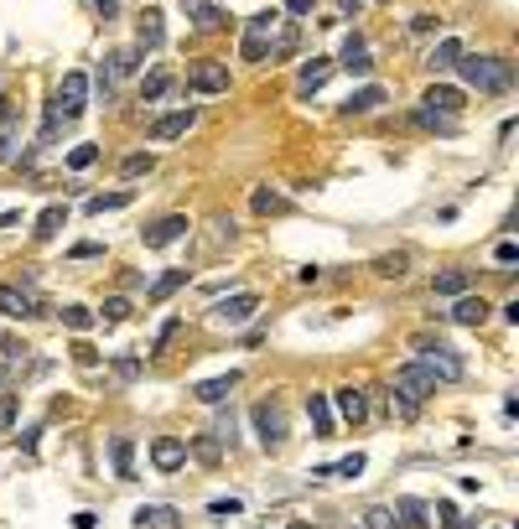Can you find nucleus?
Returning <instances> with one entry per match:
<instances>
[{"label":"nucleus","instance_id":"obj_15","mask_svg":"<svg viewBox=\"0 0 519 529\" xmlns=\"http://www.w3.org/2000/svg\"><path fill=\"white\" fill-rule=\"evenodd\" d=\"M21 150V114L0 99V161H11Z\"/></svg>","mask_w":519,"mask_h":529},{"label":"nucleus","instance_id":"obj_23","mask_svg":"<svg viewBox=\"0 0 519 529\" xmlns=\"http://www.w3.org/2000/svg\"><path fill=\"white\" fill-rule=\"evenodd\" d=\"M109 457H115V478H135V442L130 436H115Z\"/></svg>","mask_w":519,"mask_h":529},{"label":"nucleus","instance_id":"obj_42","mask_svg":"<svg viewBox=\"0 0 519 529\" xmlns=\"http://www.w3.org/2000/svg\"><path fill=\"white\" fill-rule=\"evenodd\" d=\"M130 312H135V306H130V296H109L99 312H94V317H104V322H125Z\"/></svg>","mask_w":519,"mask_h":529},{"label":"nucleus","instance_id":"obj_17","mask_svg":"<svg viewBox=\"0 0 519 529\" xmlns=\"http://www.w3.org/2000/svg\"><path fill=\"white\" fill-rule=\"evenodd\" d=\"M135 524L141 529H182V514L171 504H145L141 514H135Z\"/></svg>","mask_w":519,"mask_h":529},{"label":"nucleus","instance_id":"obj_12","mask_svg":"<svg viewBox=\"0 0 519 529\" xmlns=\"http://www.w3.org/2000/svg\"><path fill=\"white\" fill-rule=\"evenodd\" d=\"M447 317H452L457 327H483V322H488V301L473 296V291H462V296L447 306Z\"/></svg>","mask_w":519,"mask_h":529},{"label":"nucleus","instance_id":"obj_52","mask_svg":"<svg viewBox=\"0 0 519 529\" xmlns=\"http://www.w3.org/2000/svg\"><path fill=\"white\" fill-rule=\"evenodd\" d=\"M68 254H73V260H94V254H104V244H73Z\"/></svg>","mask_w":519,"mask_h":529},{"label":"nucleus","instance_id":"obj_53","mask_svg":"<svg viewBox=\"0 0 519 529\" xmlns=\"http://www.w3.org/2000/svg\"><path fill=\"white\" fill-rule=\"evenodd\" d=\"M286 11H291V16H301V11H311V0H291Z\"/></svg>","mask_w":519,"mask_h":529},{"label":"nucleus","instance_id":"obj_31","mask_svg":"<svg viewBox=\"0 0 519 529\" xmlns=\"http://www.w3.org/2000/svg\"><path fill=\"white\" fill-rule=\"evenodd\" d=\"M151 171H156V156H151V150H135V156H125L120 177L125 182H141V177H151Z\"/></svg>","mask_w":519,"mask_h":529},{"label":"nucleus","instance_id":"obj_55","mask_svg":"<svg viewBox=\"0 0 519 529\" xmlns=\"http://www.w3.org/2000/svg\"><path fill=\"white\" fill-rule=\"evenodd\" d=\"M291 529H317V524H301V519H296V524H291Z\"/></svg>","mask_w":519,"mask_h":529},{"label":"nucleus","instance_id":"obj_22","mask_svg":"<svg viewBox=\"0 0 519 529\" xmlns=\"http://www.w3.org/2000/svg\"><path fill=\"white\" fill-rule=\"evenodd\" d=\"M182 5H187V16H192L198 32H218V26H224V11H218V5H208V0H182Z\"/></svg>","mask_w":519,"mask_h":529},{"label":"nucleus","instance_id":"obj_43","mask_svg":"<svg viewBox=\"0 0 519 529\" xmlns=\"http://www.w3.org/2000/svg\"><path fill=\"white\" fill-rule=\"evenodd\" d=\"M187 457H203L208 467H218V457H224V451H218V436H203V442H192V446H187Z\"/></svg>","mask_w":519,"mask_h":529},{"label":"nucleus","instance_id":"obj_30","mask_svg":"<svg viewBox=\"0 0 519 529\" xmlns=\"http://www.w3.org/2000/svg\"><path fill=\"white\" fill-rule=\"evenodd\" d=\"M187 286V270H166V276H156V286H151V306H162L166 296H177Z\"/></svg>","mask_w":519,"mask_h":529},{"label":"nucleus","instance_id":"obj_14","mask_svg":"<svg viewBox=\"0 0 519 529\" xmlns=\"http://www.w3.org/2000/svg\"><path fill=\"white\" fill-rule=\"evenodd\" d=\"M162 37H166L162 11H156V5H145L141 16H135V42H141V52H151V47H162Z\"/></svg>","mask_w":519,"mask_h":529},{"label":"nucleus","instance_id":"obj_38","mask_svg":"<svg viewBox=\"0 0 519 529\" xmlns=\"http://www.w3.org/2000/svg\"><path fill=\"white\" fill-rule=\"evenodd\" d=\"M364 467H369V457H364V451H353V457H343L338 467H317V472H322V478H358Z\"/></svg>","mask_w":519,"mask_h":529},{"label":"nucleus","instance_id":"obj_29","mask_svg":"<svg viewBox=\"0 0 519 529\" xmlns=\"http://www.w3.org/2000/svg\"><path fill=\"white\" fill-rule=\"evenodd\" d=\"M343 68H348V73H358V78L369 73V52H364V37H358V32L343 42Z\"/></svg>","mask_w":519,"mask_h":529},{"label":"nucleus","instance_id":"obj_4","mask_svg":"<svg viewBox=\"0 0 519 529\" xmlns=\"http://www.w3.org/2000/svg\"><path fill=\"white\" fill-rule=\"evenodd\" d=\"M249 421H255V436H260L265 451H281V446H286V410L275 400H260L249 410Z\"/></svg>","mask_w":519,"mask_h":529},{"label":"nucleus","instance_id":"obj_9","mask_svg":"<svg viewBox=\"0 0 519 529\" xmlns=\"http://www.w3.org/2000/svg\"><path fill=\"white\" fill-rule=\"evenodd\" d=\"M332 405H338V415H343L353 431L369 421V400H364V389H358V384H338V389H332Z\"/></svg>","mask_w":519,"mask_h":529},{"label":"nucleus","instance_id":"obj_25","mask_svg":"<svg viewBox=\"0 0 519 529\" xmlns=\"http://www.w3.org/2000/svg\"><path fill=\"white\" fill-rule=\"evenodd\" d=\"M328 73H332L328 58H311V63L301 68V78H296V94H317V88L328 84Z\"/></svg>","mask_w":519,"mask_h":529},{"label":"nucleus","instance_id":"obj_37","mask_svg":"<svg viewBox=\"0 0 519 529\" xmlns=\"http://www.w3.org/2000/svg\"><path fill=\"white\" fill-rule=\"evenodd\" d=\"M364 529H405V524H400V514H394V508L374 504V508H364Z\"/></svg>","mask_w":519,"mask_h":529},{"label":"nucleus","instance_id":"obj_21","mask_svg":"<svg viewBox=\"0 0 519 529\" xmlns=\"http://www.w3.org/2000/svg\"><path fill=\"white\" fill-rule=\"evenodd\" d=\"M26 369V353H21L16 338H0V384H11Z\"/></svg>","mask_w":519,"mask_h":529},{"label":"nucleus","instance_id":"obj_54","mask_svg":"<svg viewBox=\"0 0 519 529\" xmlns=\"http://www.w3.org/2000/svg\"><path fill=\"white\" fill-rule=\"evenodd\" d=\"M99 11H104V16H115V0H99Z\"/></svg>","mask_w":519,"mask_h":529},{"label":"nucleus","instance_id":"obj_24","mask_svg":"<svg viewBox=\"0 0 519 529\" xmlns=\"http://www.w3.org/2000/svg\"><path fill=\"white\" fill-rule=\"evenodd\" d=\"M394 514H400V524H405V529H431V508L421 504V498H400Z\"/></svg>","mask_w":519,"mask_h":529},{"label":"nucleus","instance_id":"obj_51","mask_svg":"<svg viewBox=\"0 0 519 529\" xmlns=\"http://www.w3.org/2000/svg\"><path fill=\"white\" fill-rule=\"evenodd\" d=\"M73 359H79L83 369H94V363H99V353H94V348H88V342H79V348H73Z\"/></svg>","mask_w":519,"mask_h":529},{"label":"nucleus","instance_id":"obj_6","mask_svg":"<svg viewBox=\"0 0 519 529\" xmlns=\"http://www.w3.org/2000/svg\"><path fill=\"white\" fill-rule=\"evenodd\" d=\"M187 229H192V218H187V213H166V218H156V223H145L141 239H145V250H166V244L187 239Z\"/></svg>","mask_w":519,"mask_h":529},{"label":"nucleus","instance_id":"obj_40","mask_svg":"<svg viewBox=\"0 0 519 529\" xmlns=\"http://www.w3.org/2000/svg\"><path fill=\"white\" fill-rule=\"evenodd\" d=\"M62 223H68V208H58V203H52V208H47V213L37 218V239H52V233L62 229Z\"/></svg>","mask_w":519,"mask_h":529},{"label":"nucleus","instance_id":"obj_2","mask_svg":"<svg viewBox=\"0 0 519 529\" xmlns=\"http://www.w3.org/2000/svg\"><path fill=\"white\" fill-rule=\"evenodd\" d=\"M411 348H415V363L431 374L436 384H462V374H468V363L452 353V342H441V338H431V333H415L411 338Z\"/></svg>","mask_w":519,"mask_h":529},{"label":"nucleus","instance_id":"obj_27","mask_svg":"<svg viewBox=\"0 0 519 529\" xmlns=\"http://www.w3.org/2000/svg\"><path fill=\"white\" fill-rule=\"evenodd\" d=\"M405 270H411V254H405V250L379 254V260H374V276H379V280H400Z\"/></svg>","mask_w":519,"mask_h":529},{"label":"nucleus","instance_id":"obj_35","mask_svg":"<svg viewBox=\"0 0 519 529\" xmlns=\"http://www.w3.org/2000/svg\"><path fill=\"white\" fill-rule=\"evenodd\" d=\"M249 208L260 213V218H270V213H286V208H291V203H286V197H281V192H270V187H260V192H255V197H249Z\"/></svg>","mask_w":519,"mask_h":529},{"label":"nucleus","instance_id":"obj_48","mask_svg":"<svg viewBox=\"0 0 519 529\" xmlns=\"http://www.w3.org/2000/svg\"><path fill=\"white\" fill-rule=\"evenodd\" d=\"M494 260H498V270H509V265H514V260H519V250H514V244H509V239H504V244H498V250H494Z\"/></svg>","mask_w":519,"mask_h":529},{"label":"nucleus","instance_id":"obj_19","mask_svg":"<svg viewBox=\"0 0 519 529\" xmlns=\"http://www.w3.org/2000/svg\"><path fill=\"white\" fill-rule=\"evenodd\" d=\"M307 415H311V436H322V442H328V436H338V431H332V400H328V395H311V400H307Z\"/></svg>","mask_w":519,"mask_h":529},{"label":"nucleus","instance_id":"obj_5","mask_svg":"<svg viewBox=\"0 0 519 529\" xmlns=\"http://www.w3.org/2000/svg\"><path fill=\"white\" fill-rule=\"evenodd\" d=\"M390 389L400 395V400H411L415 410H421V405L436 395V379L421 369V363H405V369H394V384H390Z\"/></svg>","mask_w":519,"mask_h":529},{"label":"nucleus","instance_id":"obj_7","mask_svg":"<svg viewBox=\"0 0 519 529\" xmlns=\"http://www.w3.org/2000/svg\"><path fill=\"white\" fill-rule=\"evenodd\" d=\"M83 99H88V73H79V68H73V73H62V84H58V99H52V109H58L62 120H73V114L83 109Z\"/></svg>","mask_w":519,"mask_h":529},{"label":"nucleus","instance_id":"obj_32","mask_svg":"<svg viewBox=\"0 0 519 529\" xmlns=\"http://www.w3.org/2000/svg\"><path fill=\"white\" fill-rule=\"evenodd\" d=\"M415 125L431 130V135H457V120L452 114H436V109H415Z\"/></svg>","mask_w":519,"mask_h":529},{"label":"nucleus","instance_id":"obj_39","mask_svg":"<svg viewBox=\"0 0 519 529\" xmlns=\"http://www.w3.org/2000/svg\"><path fill=\"white\" fill-rule=\"evenodd\" d=\"M94 306H62V327H73V333H88L94 327Z\"/></svg>","mask_w":519,"mask_h":529},{"label":"nucleus","instance_id":"obj_16","mask_svg":"<svg viewBox=\"0 0 519 529\" xmlns=\"http://www.w3.org/2000/svg\"><path fill=\"white\" fill-rule=\"evenodd\" d=\"M421 99H426L421 109H436V114H457V109L468 105V99H462V88H452V84H431Z\"/></svg>","mask_w":519,"mask_h":529},{"label":"nucleus","instance_id":"obj_50","mask_svg":"<svg viewBox=\"0 0 519 529\" xmlns=\"http://www.w3.org/2000/svg\"><path fill=\"white\" fill-rule=\"evenodd\" d=\"M115 374H120V379L130 384L135 374H141V359H120V363H115Z\"/></svg>","mask_w":519,"mask_h":529},{"label":"nucleus","instance_id":"obj_1","mask_svg":"<svg viewBox=\"0 0 519 529\" xmlns=\"http://www.w3.org/2000/svg\"><path fill=\"white\" fill-rule=\"evenodd\" d=\"M452 68L477 88V94H509V88H514V68H509V58H498V52H473V58L462 52Z\"/></svg>","mask_w":519,"mask_h":529},{"label":"nucleus","instance_id":"obj_18","mask_svg":"<svg viewBox=\"0 0 519 529\" xmlns=\"http://www.w3.org/2000/svg\"><path fill=\"white\" fill-rule=\"evenodd\" d=\"M0 312H5V317H32L37 301H32V291H16V286L0 280Z\"/></svg>","mask_w":519,"mask_h":529},{"label":"nucleus","instance_id":"obj_10","mask_svg":"<svg viewBox=\"0 0 519 529\" xmlns=\"http://www.w3.org/2000/svg\"><path fill=\"white\" fill-rule=\"evenodd\" d=\"M260 312V296L255 291H239V296H224L218 306H213V322H224V327H239V322H249Z\"/></svg>","mask_w":519,"mask_h":529},{"label":"nucleus","instance_id":"obj_28","mask_svg":"<svg viewBox=\"0 0 519 529\" xmlns=\"http://www.w3.org/2000/svg\"><path fill=\"white\" fill-rule=\"evenodd\" d=\"M468 270H436V280H431V291L436 296H462V291H468Z\"/></svg>","mask_w":519,"mask_h":529},{"label":"nucleus","instance_id":"obj_45","mask_svg":"<svg viewBox=\"0 0 519 529\" xmlns=\"http://www.w3.org/2000/svg\"><path fill=\"white\" fill-rule=\"evenodd\" d=\"M94 161H99V146H94V141H88V146H73V150H68V167H73V171L94 167Z\"/></svg>","mask_w":519,"mask_h":529},{"label":"nucleus","instance_id":"obj_20","mask_svg":"<svg viewBox=\"0 0 519 529\" xmlns=\"http://www.w3.org/2000/svg\"><path fill=\"white\" fill-rule=\"evenodd\" d=\"M234 384H239V374H218V379H203L192 395H198L203 405H224L228 395H234Z\"/></svg>","mask_w":519,"mask_h":529},{"label":"nucleus","instance_id":"obj_36","mask_svg":"<svg viewBox=\"0 0 519 529\" xmlns=\"http://www.w3.org/2000/svg\"><path fill=\"white\" fill-rule=\"evenodd\" d=\"M457 58H462V42H457V37H441V42L431 47V58H426V63H431V68H452Z\"/></svg>","mask_w":519,"mask_h":529},{"label":"nucleus","instance_id":"obj_26","mask_svg":"<svg viewBox=\"0 0 519 529\" xmlns=\"http://www.w3.org/2000/svg\"><path fill=\"white\" fill-rule=\"evenodd\" d=\"M385 99H390V94H385L379 84H364V88H358V94L348 99V105H343V114H369V109H379Z\"/></svg>","mask_w":519,"mask_h":529},{"label":"nucleus","instance_id":"obj_3","mask_svg":"<svg viewBox=\"0 0 519 529\" xmlns=\"http://www.w3.org/2000/svg\"><path fill=\"white\" fill-rule=\"evenodd\" d=\"M275 32H281V11H260V16H249L245 42H239V58H245V63H265Z\"/></svg>","mask_w":519,"mask_h":529},{"label":"nucleus","instance_id":"obj_33","mask_svg":"<svg viewBox=\"0 0 519 529\" xmlns=\"http://www.w3.org/2000/svg\"><path fill=\"white\" fill-rule=\"evenodd\" d=\"M171 84H177V78H171L166 68H156V73H145V78H141V99H166Z\"/></svg>","mask_w":519,"mask_h":529},{"label":"nucleus","instance_id":"obj_49","mask_svg":"<svg viewBox=\"0 0 519 529\" xmlns=\"http://www.w3.org/2000/svg\"><path fill=\"white\" fill-rule=\"evenodd\" d=\"M436 26H441V16H431V11H421V16L411 22V32H421V37H426V32H436Z\"/></svg>","mask_w":519,"mask_h":529},{"label":"nucleus","instance_id":"obj_13","mask_svg":"<svg viewBox=\"0 0 519 529\" xmlns=\"http://www.w3.org/2000/svg\"><path fill=\"white\" fill-rule=\"evenodd\" d=\"M182 462H187V442H177V436H156L151 442V467L156 472H177Z\"/></svg>","mask_w":519,"mask_h":529},{"label":"nucleus","instance_id":"obj_47","mask_svg":"<svg viewBox=\"0 0 519 529\" xmlns=\"http://www.w3.org/2000/svg\"><path fill=\"white\" fill-rule=\"evenodd\" d=\"M436 519H441V529H468V524H462V514H457L452 504H436Z\"/></svg>","mask_w":519,"mask_h":529},{"label":"nucleus","instance_id":"obj_11","mask_svg":"<svg viewBox=\"0 0 519 529\" xmlns=\"http://www.w3.org/2000/svg\"><path fill=\"white\" fill-rule=\"evenodd\" d=\"M192 125H198V109H177V114H162L156 125L145 130V141H182Z\"/></svg>","mask_w":519,"mask_h":529},{"label":"nucleus","instance_id":"obj_8","mask_svg":"<svg viewBox=\"0 0 519 529\" xmlns=\"http://www.w3.org/2000/svg\"><path fill=\"white\" fill-rule=\"evenodd\" d=\"M187 88H192V94H228V68L203 58V63L187 68Z\"/></svg>","mask_w":519,"mask_h":529},{"label":"nucleus","instance_id":"obj_34","mask_svg":"<svg viewBox=\"0 0 519 529\" xmlns=\"http://www.w3.org/2000/svg\"><path fill=\"white\" fill-rule=\"evenodd\" d=\"M135 63H141V47H115V52H109V78L135 73Z\"/></svg>","mask_w":519,"mask_h":529},{"label":"nucleus","instance_id":"obj_46","mask_svg":"<svg viewBox=\"0 0 519 529\" xmlns=\"http://www.w3.org/2000/svg\"><path fill=\"white\" fill-rule=\"evenodd\" d=\"M16 395H0V431H11V425H16Z\"/></svg>","mask_w":519,"mask_h":529},{"label":"nucleus","instance_id":"obj_41","mask_svg":"<svg viewBox=\"0 0 519 529\" xmlns=\"http://www.w3.org/2000/svg\"><path fill=\"white\" fill-rule=\"evenodd\" d=\"M130 203V192H94L88 197V213H115V208H125Z\"/></svg>","mask_w":519,"mask_h":529},{"label":"nucleus","instance_id":"obj_44","mask_svg":"<svg viewBox=\"0 0 519 529\" xmlns=\"http://www.w3.org/2000/svg\"><path fill=\"white\" fill-rule=\"evenodd\" d=\"M234 514H245V504H239V498H213V504H208V519H218V524H224V519H234Z\"/></svg>","mask_w":519,"mask_h":529}]
</instances>
